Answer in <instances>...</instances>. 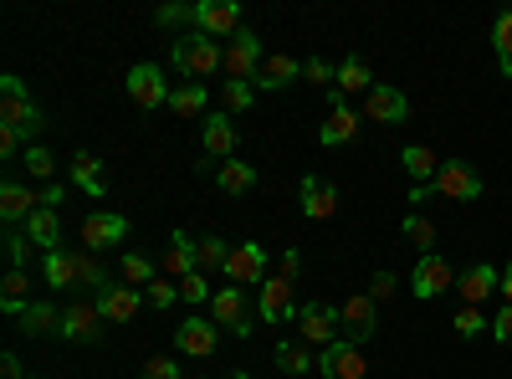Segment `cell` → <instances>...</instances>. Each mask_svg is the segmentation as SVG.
<instances>
[{"label": "cell", "instance_id": "6da1fadb", "mask_svg": "<svg viewBox=\"0 0 512 379\" xmlns=\"http://www.w3.org/2000/svg\"><path fill=\"white\" fill-rule=\"evenodd\" d=\"M169 62L185 72V82H205V77L226 72V47L200 36V31H185V36H175V47H169Z\"/></svg>", "mask_w": 512, "mask_h": 379}, {"label": "cell", "instance_id": "7a4b0ae2", "mask_svg": "<svg viewBox=\"0 0 512 379\" xmlns=\"http://www.w3.org/2000/svg\"><path fill=\"white\" fill-rule=\"evenodd\" d=\"M0 129H16L26 144H36V134L47 129V123H41V108L31 103L26 82H21L16 72L0 77Z\"/></svg>", "mask_w": 512, "mask_h": 379}, {"label": "cell", "instance_id": "3957f363", "mask_svg": "<svg viewBox=\"0 0 512 379\" xmlns=\"http://www.w3.org/2000/svg\"><path fill=\"white\" fill-rule=\"evenodd\" d=\"M425 195H446V200H477L482 195V175L472 170V164H461V159H446L441 164V175L425 185V190H410V205L425 200Z\"/></svg>", "mask_w": 512, "mask_h": 379}, {"label": "cell", "instance_id": "277c9868", "mask_svg": "<svg viewBox=\"0 0 512 379\" xmlns=\"http://www.w3.org/2000/svg\"><path fill=\"white\" fill-rule=\"evenodd\" d=\"M57 339L67 344H98L103 339V313H98V298H72L62 308V333Z\"/></svg>", "mask_w": 512, "mask_h": 379}, {"label": "cell", "instance_id": "5b68a950", "mask_svg": "<svg viewBox=\"0 0 512 379\" xmlns=\"http://www.w3.org/2000/svg\"><path fill=\"white\" fill-rule=\"evenodd\" d=\"M123 88H128V98H134L144 113H154V108H169V93H175V88L164 82V67H159V62H139L134 72H128V82H123Z\"/></svg>", "mask_w": 512, "mask_h": 379}, {"label": "cell", "instance_id": "8992f818", "mask_svg": "<svg viewBox=\"0 0 512 379\" xmlns=\"http://www.w3.org/2000/svg\"><path fill=\"white\" fill-rule=\"evenodd\" d=\"M195 31L210 41H231L241 31V6L236 0H195Z\"/></svg>", "mask_w": 512, "mask_h": 379}, {"label": "cell", "instance_id": "52a82bcc", "mask_svg": "<svg viewBox=\"0 0 512 379\" xmlns=\"http://www.w3.org/2000/svg\"><path fill=\"white\" fill-rule=\"evenodd\" d=\"M262 62H267V52H262V36L241 26V31L226 41V77H231V82H251Z\"/></svg>", "mask_w": 512, "mask_h": 379}, {"label": "cell", "instance_id": "ba28073f", "mask_svg": "<svg viewBox=\"0 0 512 379\" xmlns=\"http://www.w3.org/2000/svg\"><path fill=\"white\" fill-rule=\"evenodd\" d=\"M297 339H303V344H318V349L338 344V339H344L338 308H328V303H308L303 313H297Z\"/></svg>", "mask_w": 512, "mask_h": 379}, {"label": "cell", "instance_id": "9c48e42d", "mask_svg": "<svg viewBox=\"0 0 512 379\" xmlns=\"http://www.w3.org/2000/svg\"><path fill=\"white\" fill-rule=\"evenodd\" d=\"M256 313H262V323H272V328H287V323H297V298H292V282L287 277H267L262 282V298H256Z\"/></svg>", "mask_w": 512, "mask_h": 379}, {"label": "cell", "instance_id": "30bf717a", "mask_svg": "<svg viewBox=\"0 0 512 379\" xmlns=\"http://www.w3.org/2000/svg\"><path fill=\"white\" fill-rule=\"evenodd\" d=\"M210 318H216V328L236 333V339H251V308H246L241 287H216V298H210Z\"/></svg>", "mask_w": 512, "mask_h": 379}, {"label": "cell", "instance_id": "8fae6325", "mask_svg": "<svg viewBox=\"0 0 512 379\" xmlns=\"http://www.w3.org/2000/svg\"><path fill=\"white\" fill-rule=\"evenodd\" d=\"M338 323H344V339H349L354 349L369 344V339H374V328H379V308H374L369 292H354L349 303H338Z\"/></svg>", "mask_w": 512, "mask_h": 379}, {"label": "cell", "instance_id": "7c38bea8", "mask_svg": "<svg viewBox=\"0 0 512 379\" xmlns=\"http://www.w3.org/2000/svg\"><path fill=\"white\" fill-rule=\"evenodd\" d=\"M175 349H180V354H190V359H210V354L221 349V328H216V318L190 313V318L175 328Z\"/></svg>", "mask_w": 512, "mask_h": 379}, {"label": "cell", "instance_id": "4fadbf2b", "mask_svg": "<svg viewBox=\"0 0 512 379\" xmlns=\"http://www.w3.org/2000/svg\"><path fill=\"white\" fill-rule=\"evenodd\" d=\"M451 287H456V272H451L446 257H436V251H431V257L415 262V272H410V292H415V298L431 303V298H441V292H451Z\"/></svg>", "mask_w": 512, "mask_h": 379}, {"label": "cell", "instance_id": "5bb4252c", "mask_svg": "<svg viewBox=\"0 0 512 379\" xmlns=\"http://www.w3.org/2000/svg\"><path fill=\"white\" fill-rule=\"evenodd\" d=\"M226 277H231V287H256V282H267V246H256V241L231 246Z\"/></svg>", "mask_w": 512, "mask_h": 379}, {"label": "cell", "instance_id": "9a60e30c", "mask_svg": "<svg viewBox=\"0 0 512 379\" xmlns=\"http://www.w3.org/2000/svg\"><path fill=\"white\" fill-rule=\"evenodd\" d=\"M200 149H205V164L236 159V123H231V113H205V123H200Z\"/></svg>", "mask_w": 512, "mask_h": 379}, {"label": "cell", "instance_id": "2e32d148", "mask_svg": "<svg viewBox=\"0 0 512 379\" xmlns=\"http://www.w3.org/2000/svg\"><path fill=\"white\" fill-rule=\"evenodd\" d=\"M123 236H128V221L118 216V210H93V216L82 221V251H98V257L108 246H118Z\"/></svg>", "mask_w": 512, "mask_h": 379}, {"label": "cell", "instance_id": "e0dca14e", "mask_svg": "<svg viewBox=\"0 0 512 379\" xmlns=\"http://www.w3.org/2000/svg\"><path fill=\"white\" fill-rule=\"evenodd\" d=\"M318 374H328V379H364L369 364H364V354L349 339H338V344L318 349Z\"/></svg>", "mask_w": 512, "mask_h": 379}, {"label": "cell", "instance_id": "ac0fdd59", "mask_svg": "<svg viewBox=\"0 0 512 379\" xmlns=\"http://www.w3.org/2000/svg\"><path fill=\"white\" fill-rule=\"evenodd\" d=\"M139 308H144V292H139V287H128V282H113V287L98 292V313H103V323H134Z\"/></svg>", "mask_w": 512, "mask_h": 379}, {"label": "cell", "instance_id": "d6986e66", "mask_svg": "<svg viewBox=\"0 0 512 379\" xmlns=\"http://www.w3.org/2000/svg\"><path fill=\"white\" fill-rule=\"evenodd\" d=\"M502 287V272L497 267H487V262H472L461 277H456V292H461V308H482L492 292Z\"/></svg>", "mask_w": 512, "mask_h": 379}, {"label": "cell", "instance_id": "ffe728a7", "mask_svg": "<svg viewBox=\"0 0 512 379\" xmlns=\"http://www.w3.org/2000/svg\"><path fill=\"white\" fill-rule=\"evenodd\" d=\"M364 118L369 123H405L410 118V98L400 88H384V82H374V88L364 93Z\"/></svg>", "mask_w": 512, "mask_h": 379}, {"label": "cell", "instance_id": "44dd1931", "mask_svg": "<svg viewBox=\"0 0 512 379\" xmlns=\"http://www.w3.org/2000/svg\"><path fill=\"white\" fill-rule=\"evenodd\" d=\"M36 210H41V195H36L31 185H21V180H6V185H0V221H6V226L31 221Z\"/></svg>", "mask_w": 512, "mask_h": 379}, {"label": "cell", "instance_id": "7402d4cb", "mask_svg": "<svg viewBox=\"0 0 512 379\" xmlns=\"http://www.w3.org/2000/svg\"><path fill=\"white\" fill-rule=\"evenodd\" d=\"M303 216H308V221H333V216H338V190H333V180H323V175H308V180H303Z\"/></svg>", "mask_w": 512, "mask_h": 379}, {"label": "cell", "instance_id": "603a6c76", "mask_svg": "<svg viewBox=\"0 0 512 379\" xmlns=\"http://www.w3.org/2000/svg\"><path fill=\"white\" fill-rule=\"evenodd\" d=\"M359 134V113L349 108V103H333V113L318 123V144L323 149H338V144H349Z\"/></svg>", "mask_w": 512, "mask_h": 379}, {"label": "cell", "instance_id": "cb8c5ba5", "mask_svg": "<svg viewBox=\"0 0 512 379\" xmlns=\"http://www.w3.org/2000/svg\"><path fill=\"white\" fill-rule=\"evenodd\" d=\"M72 185H77V190H88L93 200H103V195H108L103 159H98L93 149H77V154H72Z\"/></svg>", "mask_w": 512, "mask_h": 379}, {"label": "cell", "instance_id": "d4e9b609", "mask_svg": "<svg viewBox=\"0 0 512 379\" xmlns=\"http://www.w3.org/2000/svg\"><path fill=\"white\" fill-rule=\"evenodd\" d=\"M303 77V67H297L287 52H277V57H267L262 67H256V77H251V88H262V93H277V88H287V82H297Z\"/></svg>", "mask_w": 512, "mask_h": 379}, {"label": "cell", "instance_id": "484cf974", "mask_svg": "<svg viewBox=\"0 0 512 379\" xmlns=\"http://www.w3.org/2000/svg\"><path fill=\"white\" fill-rule=\"evenodd\" d=\"M190 272H195V241L185 231H175V236H169V246H164V277L169 282H185Z\"/></svg>", "mask_w": 512, "mask_h": 379}, {"label": "cell", "instance_id": "4316f807", "mask_svg": "<svg viewBox=\"0 0 512 379\" xmlns=\"http://www.w3.org/2000/svg\"><path fill=\"white\" fill-rule=\"evenodd\" d=\"M400 164H405V175L415 180V190H425V185L441 175V154H436V149H425V144H410V149L400 154Z\"/></svg>", "mask_w": 512, "mask_h": 379}, {"label": "cell", "instance_id": "83f0119b", "mask_svg": "<svg viewBox=\"0 0 512 379\" xmlns=\"http://www.w3.org/2000/svg\"><path fill=\"white\" fill-rule=\"evenodd\" d=\"M21 333H26V339H47V333H62V308L47 303V298L31 303V308L21 313Z\"/></svg>", "mask_w": 512, "mask_h": 379}, {"label": "cell", "instance_id": "f1b7e54d", "mask_svg": "<svg viewBox=\"0 0 512 379\" xmlns=\"http://www.w3.org/2000/svg\"><path fill=\"white\" fill-rule=\"evenodd\" d=\"M277 369L282 374H313L318 369V359H313V344H303V339H277Z\"/></svg>", "mask_w": 512, "mask_h": 379}, {"label": "cell", "instance_id": "f546056e", "mask_svg": "<svg viewBox=\"0 0 512 379\" xmlns=\"http://www.w3.org/2000/svg\"><path fill=\"white\" fill-rule=\"evenodd\" d=\"M374 82H369V62H359V57H349L344 67H338V88L328 93L333 103H349L354 93H369Z\"/></svg>", "mask_w": 512, "mask_h": 379}, {"label": "cell", "instance_id": "4dcf8cb0", "mask_svg": "<svg viewBox=\"0 0 512 379\" xmlns=\"http://www.w3.org/2000/svg\"><path fill=\"white\" fill-rule=\"evenodd\" d=\"M26 236H31L41 251H57V241H62V216H57L52 205H41L36 216L26 221Z\"/></svg>", "mask_w": 512, "mask_h": 379}, {"label": "cell", "instance_id": "1f68e13d", "mask_svg": "<svg viewBox=\"0 0 512 379\" xmlns=\"http://www.w3.org/2000/svg\"><path fill=\"white\" fill-rule=\"evenodd\" d=\"M205 82H180V88L175 93H169V108H175L180 118H200L205 123Z\"/></svg>", "mask_w": 512, "mask_h": 379}, {"label": "cell", "instance_id": "d6a6232c", "mask_svg": "<svg viewBox=\"0 0 512 379\" xmlns=\"http://www.w3.org/2000/svg\"><path fill=\"white\" fill-rule=\"evenodd\" d=\"M41 272H47V287H57V292H72L77 287V272H72V251H47L41 257Z\"/></svg>", "mask_w": 512, "mask_h": 379}, {"label": "cell", "instance_id": "836d02e7", "mask_svg": "<svg viewBox=\"0 0 512 379\" xmlns=\"http://www.w3.org/2000/svg\"><path fill=\"white\" fill-rule=\"evenodd\" d=\"M72 272H77V287H93V292L113 287V277L98 262V251H72Z\"/></svg>", "mask_w": 512, "mask_h": 379}, {"label": "cell", "instance_id": "e575fe53", "mask_svg": "<svg viewBox=\"0 0 512 379\" xmlns=\"http://www.w3.org/2000/svg\"><path fill=\"white\" fill-rule=\"evenodd\" d=\"M216 185L226 190V195H246V190H256V164H241V159H226L221 170H216Z\"/></svg>", "mask_w": 512, "mask_h": 379}, {"label": "cell", "instance_id": "d590c367", "mask_svg": "<svg viewBox=\"0 0 512 379\" xmlns=\"http://www.w3.org/2000/svg\"><path fill=\"white\" fill-rule=\"evenodd\" d=\"M226 257H231V241H221V236H205V241H195V272H226Z\"/></svg>", "mask_w": 512, "mask_h": 379}, {"label": "cell", "instance_id": "8d00e7d4", "mask_svg": "<svg viewBox=\"0 0 512 379\" xmlns=\"http://www.w3.org/2000/svg\"><path fill=\"white\" fill-rule=\"evenodd\" d=\"M400 231H405V241H410V246H420V257H431V246L441 241V231H436L431 221H425L420 210H410V216L400 221Z\"/></svg>", "mask_w": 512, "mask_h": 379}, {"label": "cell", "instance_id": "74e56055", "mask_svg": "<svg viewBox=\"0 0 512 379\" xmlns=\"http://www.w3.org/2000/svg\"><path fill=\"white\" fill-rule=\"evenodd\" d=\"M118 272H123V282H128V287H139V292L159 277V272H154V262H149V257H139V251H123V257H118Z\"/></svg>", "mask_w": 512, "mask_h": 379}, {"label": "cell", "instance_id": "f35d334b", "mask_svg": "<svg viewBox=\"0 0 512 379\" xmlns=\"http://www.w3.org/2000/svg\"><path fill=\"white\" fill-rule=\"evenodd\" d=\"M0 308H6L11 318H21L31 303H26V272H6V282H0Z\"/></svg>", "mask_w": 512, "mask_h": 379}, {"label": "cell", "instance_id": "ab89813d", "mask_svg": "<svg viewBox=\"0 0 512 379\" xmlns=\"http://www.w3.org/2000/svg\"><path fill=\"white\" fill-rule=\"evenodd\" d=\"M21 170L31 175V180H41V185H52V175H57V159L41 149V144H26V154H21Z\"/></svg>", "mask_w": 512, "mask_h": 379}, {"label": "cell", "instance_id": "60d3db41", "mask_svg": "<svg viewBox=\"0 0 512 379\" xmlns=\"http://www.w3.org/2000/svg\"><path fill=\"white\" fill-rule=\"evenodd\" d=\"M492 41H497V62H502V72L512 77V11H502V16H497Z\"/></svg>", "mask_w": 512, "mask_h": 379}, {"label": "cell", "instance_id": "b9f144b4", "mask_svg": "<svg viewBox=\"0 0 512 379\" xmlns=\"http://www.w3.org/2000/svg\"><path fill=\"white\" fill-rule=\"evenodd\" d=\"M221 103H226V113H246V108L256 103V88H251V82H226Z\"/></svg>", "mask_w": 512, "mask_h": 379}, {"label": "cell", "instance_id": "7bdbcfd3", "mask_svg": "<svg viewBox=\"0 0 512 379\" xmlns=\"http://www.w3.org/2000/svg\"><path fill=\"white\" fill-rule=\"evenodd\" d=\"M180 298L200 308V303H210V298H216V287H210V277H205V272H190V277L180 282Z\"/></svg>", "mask_w": 512, "mask_h": 379}, {"label": "cell", "instance_id": "ee69618b", "mask_svg": "<svg viewBox=\"0 0 512 379\" xmlns=\"http://www.w3.org/2000/svg\"><path fill=\"white\" fill-rule=\"evenodd\" d=\"M144 298H149L154 308H175V303H180V282H169V277H154V282L144 287Z\"/></svg>", "mask_w": 512, "mask_h": 379}, {"label": "cell", "instance_id": "f6af8a7d", "mask_svg": "<svg viewBox=\"0 0 512 379\" xmlns=\"http://www.w3.org/2000/svg\"><path fill=\"white\" fill-rule=\"evenodd\" d=\"M482 328H492L482 308H456V333H461V339H477Z\"/></svg>", "mask_w": 512, "mask_h": 379}, {"label": "cell", "instance_id": "bcb514c9", "mask_svg": "<svg viewBox=\"0 0 512 379\" xmlns=\"http://www.w3.org/2000/svg\"><path fill=\"white\" fill-rule=\"evenodd\" d=\"M303 77L313 82V88H328V93L338 88V72H333V67L323 62V57H313V62H303Z\"/></svg>", "mask_w": 512, "mask_h": 379}, {"label": "cell", "instance_id": "7dc6e473", "mask_svg": "<svg viewBox=\"0 0 512 379\" xmlns=\"http://www.w3.org/2000/svg\"><path fill=\"white\" fill-rule=\"evenodd\" d=\"M154 26H190L195 31V6H159Z\"/></svg>", "mask_w": 512, "mask_h": 379}, {"label": "cell", "instance_id": "c3c4849f", "mask_svg": "<svg viewBox=\"0 0 512 379\" xmlns=\"http://www.w3.org/2000/svg\"><path fill=\"white\" fill-rule=\"evenodd\" d=\"M139 379H180V364L169 359V354H159V359H149V364H144V374H139Z\"/></svg>", "mask_w": 512, "mask_h": 379}, {"label": "cell", "instance_id": "681fc988", "mask_svg": "<svg viewBox=\"0 0 512 379\" xmlns=\"http://www.w3.org/2000/svg\"><path fill=\"white\" fill-rule=\"evenodd\" d=\"M395 292H400L395 272H374V282H369V298H374V303H384V298H395Z\"/></svg>", "mask_w": 512, "mask_h": 379}, {"label": "cell", "instance_id": "f907efd6", "mask_svg": "<svg viewBox=\"0 0 512 379\" xmlns=\"http://www.w3.org/2000/svg\"><path fill=\"white\" fill-rule=\"evenodd\" d=\"M26 246H31V236H6V257H11V272H26Z\"/></svg>", "mask_w": 512, "mask_h": 379}, {"label": "cell", "instance_id": "816d5d0a", "mask_svg": "<svg viewBox=\"0 0 512 379\" xmlns=\"http://www.w3.org/2000/svg\"><path fill=\"white\" fill-rule=\"evenodd\" d=\"M277 277H287L292 287H297V277H303V257H297V251H292V246L282 251V267H277Z\"/></svg>", "mask_w": 512, "mask_h": 379}, {"label": "cell", "instance_id": "f5cc1de1", "mask_svg": "<svg viewBox=\"0 0 512 379\" xmlns=\"http://www.w3.org/2000/svg\"><path fill=\"white\" fill-rule=\"evenodd\" d=\"M492 339H497V344H512V308H507V303H502V313L492 318Z\"/></svg>", "mask_w": 512, "mask_h": 379}, {"label": "cell", "instance_id": "db71d44e", "mask_svg": "<svg viewBox=\"0 0 512 379\" xmlns=\"http://www.w3.org/2000/svg\"><path fill=\"white\" fill-rule=\"evenodd\" d=\"M0 379H26V369H21V359H16V354L0 359Z\"/></svg>", "mask_w": 512, "mask_h": 379}, {"label": "cell", "instance_id": "11a10c76", "mask_svg": "<svg viewBox=\"0 0 512 379\" xmlns=\"http://www.w3.org/2000/svg\"><path fill=\"white\" fill-rule=\"evenodd\" d=\"M62 195H67V185H57V180H52L47 190H41V205H52V210H57V205H62Z\"/></svg>", "mask_w": 512, "mask_h": 379}, {"label": "cell", "instance_id": "9f6ffc18", "mask_svg": "<svg viewBox=\"0 0 512 379\" xmlns=\"http://www.w3.org/2000/svg\"><path fill=\"white\" fill-rule=\"evenodd\" d=\"M497 292H502V303L512 308V262H507V272H502V287H497Z\"/></svg>", "mask_w": 512, "mask_h": 379}, {"label": "cell", "instance_id": "6f0895ef", "mask_svg": "<svg viewBox=\"0 0 512 379\" xmlns=\"http://www.w3.org/2000/svg\"><path fill=\"white\" fill-rule=\"evenodd\" d=\"M226 379H246V374H241V369H236V374H226Z\"/></svg>", "mask_w": 512, "mask_h": 379}]
</instances>
